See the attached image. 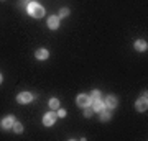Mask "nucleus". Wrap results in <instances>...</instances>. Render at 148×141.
<instances>
[{"instance_id":"1","label":"nucleus","mask_w":148,"mask_h":141,"mask_svg":"<svg viewBox=\"0 0 148 141\" xmlns=\"http://www.w3.org/2000/svg\"><path fill=\"white\" fill-rule=\"evenodd\" d=\"M27 13L33 18H41V16H45V7L36 3V2H32L27 7Z\"/></svg>"},{"instance_id":"2","label":"nucleus","mask_w":148,"mask_h":141,"mask_svg":"<svg viewBox=\"0 0 148 141\" xmlns=\"http://www.w3.org/2000/svg\"><path fill=\"white\" fill-rule=\"evenodd\" d=\"M56 120H58V113H54V110L43 115V125L45 126H53L56 123Z\"/></svg>"},{"instance_id":"3","label":"nucleus","mask_w":148,"mask_h":141,"mask_svg":"<svg viewBox=\"0 0 148 141\" xmlns=\"http://www.w3.org/2000/svg\"><path fill=\"white\" fill-rule=\"evenodd\" d=\"M33 99H35V97H33L32 92H20V94L16 95V102L21 104V105H28Z\"/></svg>"},{"instance_id":"4","label":"nucleus","mask_w":148,"mask_h":141,"mask_svg":"<svg viewBox=\"0 0 148 141\" xmlns=\"http://www.w3.org/2000/svg\"><path fill=\"white\" fill-rule=\"evenodd\" d=\"M76 104H77V107H81V108H86V107H89V105L92 104V100H90L89 95L81 94V95H77V99H76Z\"/></svg>"},{"instance_id":"5","label":"nucleus","mask_w":148,"mask_h":141,"mask_svg":"<svg viewBox=\"0 0 148 141\" xmlns=\"http://www.w3.org/2000/svg\"><path fill=\"white\" fill-rule=\"evenodd\" d=\"M135 108H137V112H147V108H148L147 97H140V99L135 102Z\"/></svg>"},{"instance_id":"6","label":"nucleus","mask_w":148,"mask_h":141,"mask_svg":"<svg viewBox=\"0 0 148 141\" xmlns=\"http://www.w3.org/2000/svg\"><path fill=\"white\" fill-rule=\"evenodd\" d=\"M104 104H106V107H107L109 110H114L117 105H119V100H117L115 95H107V97H106V102H104Z\"/></svg>"},{"instance_id":"7","label":"nucleus","mask_w":148,"mask_h":141,"mask_svg":"<svg viewBox=\"0 0 148 141\" xmlns=\"http://www.w3.org/2000/svg\"><path fill=\"white\" fill-rule=\"evenodd\" d=\"M13 123H15V116H12V115H8V116H5L3 120H2V128L3 130H12V126H13Z\"/></svg>"},{"instance_id":"8","label":"nucleus","mask_w":148,"mask_h":141,"mask_svg":"<svg viewBox=\"0 0 148 141\" xmlns=\"http://www.w3.org/2000/svg\"><path fill=\"white\" fill-rule=\"evenodd\" d=\"M133 48H135L138 52H145L148 49V44H147V41H145V40H137V41H135V44H133Z\"/></svg>"},{"instance_id":"9","label":"nucleus","mask_w":148,"mask_h":141,"mask_svg":"<svg viewBox=\"0 0 148 141\" xmlns=\"http://www.w3.org/2000/svg\"><path fill=\"white\" fill-rule=\"evenodd\" d=\"M35 58L40 59V61H45V59L49 58V51H48V49H45V48H40V49L35 52Z\"/></svg>"},{"instance_id":"10","label":"nucleus","mask_w":148,"mask_h":141,"mask_svg":"<svg viewBox=\"0 0 148 141\" xmlns=\"http://www.w3.org/2000/svg\"><path fill=\"white\" fill-rule=\"evenodd\" d=\"M48 28L49 30H58L59 28V16H49L48 18Z\"/></svg>"},{"instance_id":"11","label":"nucleus","mask_w":148,"mask_h":141,"mask_svg":"<svg viewBox=\"0 0 148 141\" xmlns=\"http://www.w3.org/2000/svg\"><path fill=\"white\" fill-rule=\"evenodd\" d=\"M90 107H92L94 112H101L102 108H106V104H104V100H102V99H99V100H92Z\"/></svg>"},{"instance_id":"12","label":"nucleus","mask_w":148,"mask_h":141,"mask_svg":"<svg viewBox=\"0 0 148 141\" xmlns=\"http://www.w3.org/2000/svg\"><path fill=\"white\" fill-rule=\"evenodd\" d=\"M101 121L102 123H106V121H110L112 120V113H110V110H107V108H102L101 112Z\"/></svg>"},{"instance_id":"13","label":"nucleus","mask_w":148,"mask_h":141,"mask_svg":"<svg viewBox=\"0 0 148 141\" xmlns=\"http://www.w3.org/2000/svg\"><path fill=\"white\" fill-rule=\"evenodd\" d=\"M12 130H13V133L20 135V133H23V125H21L20 121H15V123H13V126H12Z\"/></svg>"},{"instance_id":"14","label":"nucleus","mask_w":148,"mask_h":141,"mask_svg":"<svg viewBox=\"0 0 148 141\" xmlns=\"http://www.w3.org/2000/svg\"><path fill=\"white\" fill-rule=\"evenodd\" d=\"M48 105H49V108L51 110H58L59 108V100L58 99H51L49 102H48Z\"/></svg>"},{"instance_id":"15","label":"nucleus","mask_w":148,"mask_h":141,"mask_svg":"<svg viewBox=\"0 0 148 141\" xmlns=\"http://www.w3.org/2000/svg\"><path fill=\"white\" fill-rule=\"evenodd\" d=\"M92 115H94V110H92V107H90V105H89V107H86V108H84V116H86V118H90Z\"/></svg>"},{"instance_id":"16","label":"nucleus","mask_w":148,"mask_h":141,"mask_svg":"<svg viewBox=\"0 0 148 141\" xmlns=\"http://www.w3.org/2000/svg\"><path fill=\"white\" fill-rule=\"evenodd\" d=\"M89 97H90V100H99L101 99V92H99V90H92V94H90Z\"/></svg>"},{"instance_id":"17","label":"nucleus","mask_w":148,"mask_h":141,"mask_svg":"<svg viewBox=\"0 0 148 141\" xmlns=\"http://www.w3.org/2000/svg\"><path fill=\"white\" fill-rule=\"evenodd\" d=\"M69 15V8H61V10H59V18H66V16Z\"/></svg>"},{"instance_id":"18","label":"nucleus","mask_w":148,"mask_h":141,"mask_svg":"<svg viewBox=\"0 0 148 141\" xmlns=\"http://www.w3.org/2000/svg\"><path fill=\"white\" fill-rule=\"evenodd\" d=\"M66 116V110L64 108H58V118H64Z\"/></svg>"},{"instance_id":"19","label":"nucleus","mask_w":148,"mask_h":141,"mask_svg":"<svg viewBox=\"0 0 148 141\" xmlns=\"http://www.w3.org/2000/svg\"><path fill=\"white\" fill-rule=\"evenodd\" d=\"M2 80H3V77H2V74H0V84H2Z\"/></svg>"}]
</instances>
